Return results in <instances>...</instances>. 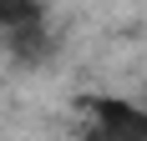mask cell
<instances>
[{
  "mask_svg": "<svg viewBox=\"0 0 147 141\" xmlns=\"http://www.w3.org/2000/svg\"><path fill=\"white\" fill-rule=\"evenodd\" d=\"M86 141H147V111L122 96H81Z\"/></svg>",
  "mask_w": 147,
  "mask_h": 141,
  "instance_id": "obj_1",
  "label": "cell"
},
{
  "mask_svg": "<svg viewBox=\"0 0 147 141\" xmlns=\"http://www.w3.org/2000/svg\"><path fill=\"white\" fill-rule=\"evenodd\" d=\"M30 20H41V5L36 0H0V30L5 35L15 25H30Z\"/></svg>",
  "mask_w": 147,
  "mask_h": 141,
  "instance_id": "obj_2",
  "label": "cell"
}]
</instances>
